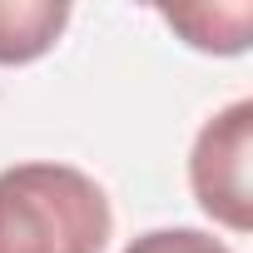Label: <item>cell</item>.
Returning <instances> with one entry per match:
<instances>
[{
	"label": "cell",
	"mask_w": 253,
	"mask_h": 253,
	"mask_svg": "<svg viewBox=\"0 0 253 253\" xmlns=\"http://www.w3.org/2000/svg\"><path fill=\"white\" fill-rule=\"evenodd\" d=\"M70 20L60 0H0V65H30L40 60Z\"/></svg>",
	"instance_id": "3"
},
{
	"label": "cell",
	"mask_w": 253,
	"mask_h": 253,
	"mask_svg": "<svg viewBox=\"0 0 253 253\" xmlns=\"http://www.w3.org/2000/svg\"><path fill=\"white\" fill-rule=\"evenodd\" d=\"M124 253H228V243H218L204 228H154L139 233Z\"/></svg>",
	"instance_id": "5"
},
{
	"label": "cell",
	"mask_w": 253,
	"mask_h": 253,
	"mask_svg": "<svg viewBox=\"0 0 253 253\" xmlns=\"http://www.w3.org/2000/svg\"><path fill=\"white\" fill-rule=\"evenodd\" d=\"M109 228V199L84 169H0V253H104Z\"/></svg>",
	"instance_id": "1"
},
{
	"label": "cell",
	"mask_w": 253,
	"mask_h": 253,
	"mask_svg": "<svg viewBox=\"0 0 253 253\" xmlns=\"http://www.w3.org/2000/svg\"><path fill=\"white\" fill-rule=\"evenodd\" d=\"M248 154H253V104L238 99L223 114H213L189 154V184L209 218H218L233 233L253 228V184H248Z\"/></svg>",
	"instance_id": "2"
},
{
	"label": "cell",
	"mask_w": 253,
	"mask_h": 253,
	"mask_svg": "<svg viewBox=\"0 0 253 253\" xmlns=\"http://www.w3.org/2000/svg\"><path fill=\"white\" fill-rule=\"evenodd\" d=\"M164 20L174 30L189 35L194 50H213V55H238L248 45V5H228V10H164Z\"/></svg>",
	"instance_id": "4"
}]
</instances>
